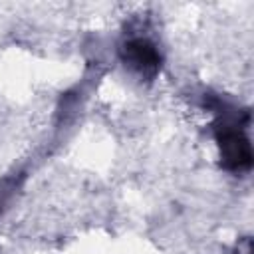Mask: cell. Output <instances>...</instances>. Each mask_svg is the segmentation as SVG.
<instances>
[{
	"label": "cell",
	"instance_id": "obj_1",
	"mask_svg": "<svg viewBox=\"0 0 254 254\" xmlns=\"http://www.w3.org/2000/svg\"><path fill=\"white\" fill-rule=\"evenodd\" d=\"M218 145H220L222 161L228 169L244 171L250 167L252 163L250 143L234 123H222V129L218 131Z\"/></svg>",
	"mask_w": 254,
	"mask_h": 254
},
{
	"label": "cell",
	"instance_id": "obj_2",
	"mask_svg": "<svg viewBox=\"0 0 254 254\" xmlns=\"http://www.w3.org/2000/svg\"><path fill=\"white\" fill-rule=\"evenodd\" d=\"M121 52H123V60L141 75H153V73H157V69L161 65L159 52L155 50V46L149 40L133 38L123 44Z\"/></svg>",
	"mask_w": 254,
	"mask_h": 254
}]
</instances>
